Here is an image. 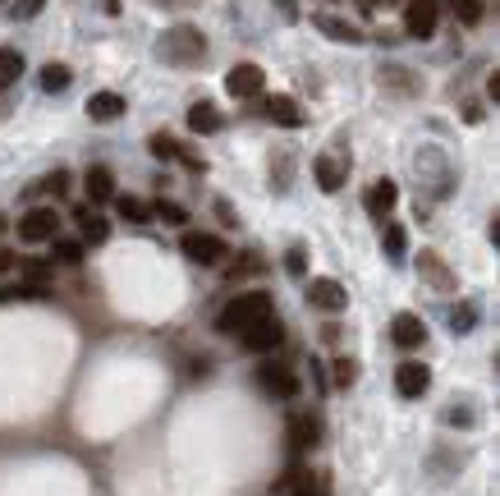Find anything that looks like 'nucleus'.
Instances as JSON below:
<instances>
[{"label": "nucleus", "mask_w": 500, "mask_h": 496, "mask_svg": "<svg viewBox=\"0 0 500 496\" xmlns=\"http://www.w3.org/2000/svg\"><path fill=\"white\" fill-rule=\"evenodd\" d=\"M266 318H276L272 294L248 290V294H235V299H229L225 309L216 313V331H220V335H244V331H253V326L266 322Z\"/></svg>", "instance_id": "1"}, {"label": "nucleus", "mask_w": 500, "mask_h": 496, "mask_svg": "<svg viewBox=\"0 0 500 496\" xmlns=\"http://www.w3.org/2000/svg\"><path fill=\"white\" fill-rule=\"evenodd\" d=\"M179 253H184L188 262H198V266H220V262L229 257L225 239H220V235H207V231H184Z\"/></svg>", "instance_id": "2"}, {"label": "nucleus", "mask_w": 500, "mask_h": 496, "mask_svg": "<svg viewBox=\"0 0 500 496\" xmlns=\"http://www.w3.org/2000/svg\"><path fill=\"white\" fill-rule=\"evenodd\" d=\"M203 51H207V42H203L198 28H175V32H166V42H161V56L170 65H194V60H203Z\"/></svg>", "instance_id": "3"}, {"label": "nucleus", "mask_w": 500, "mask_h": 496, "mask_svg": "<svg viewBox=\"0 0 500 496\" xmlns=\"http://www.w3.org/2000/svg\"><path fill=\"white\" fill-rule=\"evenodd\" d=\"M56 235H60L56 207H32V212L19 216V239H23V244H51Z\"/></svg>", "instance_id": "4"}, {"label": "nucleus", "mask_w": 500, "mask_h": 496, "mask_svg": "<svg viewBox=\"0 0 500 496\" xmlns=\"http://www.w3.org/2000/svg\"><path fill=\"white\" fill-rule=\"evenodd\" d=\"M436 19H441V0H409L404 10V32L418 37V42H427L436 32Z\"/></svg>", "instance_id": "5"}, {"label": "nucleus", "mask_w": 500, "mask_h": 496, "mask_svg": "<svg viewBox=\"0 0 500 496\" xmlns=\"http://www.w3.org/2000/svg\"><path fill=\"white\" fill-rule=\"evenodd\" d=\"M307 303L322 309V313H344L349 309V290L331 276H317V281H307Z\"/></svg>", "instance_id": "6"}, {"label": "nucleus", "mask_w": 500, "mask_h": 496, "mask_svg": "<svg viewBox=\"0 0 500 496\" xmlns=\"http://www.w3.org/2000/svg\"><path fill=\"white\" fill-rule=\"evenodd\" d=\"M262 83H266V74H262L257 65H235V69L225 74V92L239 97V101H244V97H257Z\"/></svg>", "instance_id": "7"}, {"label": "nucleus", "mask_w": 500, "mask_h": 496, "mask_svg": "<svg viewBox=\"0 0 500 496\" xmlns=\"http://www.w3.org/2000/svg\"><path fill=\"white\" fill-rule=\"evenodd\" d=\"M427 387H432V372L422 368V363H400L395 368V391L404 396V400H418V396H427Z\"/></svg>", "instance_id": "8"}, {"label": "nucleus", "mask_w": 500, "mask_h": 496, "mask_svg": "<svg viewBox=\"0 0 500 496\" xmlns=\"http://www.w3.org/2000/svg\"><path fill=\"white\" fill-rule=\"evenodd\" d=\"M239 340H244V350H253V354H266V350H280L285 326H280L276 318H266V322H257L253 331H244Z\"/></svg>", "instance_id": "9"}, {"label": "nucleus", "mask_w": 500, "mask_h": 496, "mask_svg": "<svg viewBox=\"0 0 500 496\" xmlns=\"http://www.w3.org/2000/svg\"><path fill=\"white\" fill-rule=\"evenodd\" d=\"M395 203H400V188H395L391 179H376L367 194H363V207H367V216H376V221H386Z\"/></svg>", "instance_id": "10"}, {"label": "nucleus", "mask_w": 500, "mask_h": 496, "mask_svg": "<svg viewBox=\"0 0 500 496\" xmlns=\"http://www.w3.org/2000/svg\"><path fill=\"white\" fill-rule=\"evenodd\" d=\"M257 381L266 391H276V396H285V400H294L298 396V377L289 372V368H276V363H262L257 368Z\"/></svg>", "instance_id": "11"}, {"label": "nucleus", "mask_w": 500, "mask_h": 496, "mask_svg": "<svg viewBox=\"0 0 500 496\" xmlns=\"http://www.w3.org/2000/svg\"><path fill=\"white\" fill-rule=\"evenodd\" d=\"M313 28H317V32H326L331 42H349V47H358V42H363V32H358L349 19H335V14H313Z\"/></svg>", "instance_id": "12"}, {"label": "nucleus", "mask_w": 500, "mask_h": 496, "mask_svg": "<svg viewBox=\"0 0 500 496\" xmlns=\"http://www.w3.org/2000/svg\"><path fill=\"white\" fill-rule=\"evenodd\" d=\"M88 116H92L97 125L120 120V116H125V97H120V92H92V97H88Z\"/></svg>", "instance_id": "13"}, {"label": "nucleus", "mask_w": 500, "mask_h": 496, "mask_svg": "<svg viewBox=\"0 0 500 496\" xmlns=\"http://www.w3.org/2000/svg\"><path fill=\"white\" fill-rule=\"evenodd\" d=\"M73 221H79V235H83V244H106V239H110V221H106L101 212L79 207V212H73Z\"/></svg>", "instance_id": "14"}, {"label": "nucleus", "mask_w": 500, "mask_h": 496, "mask_svg": "<svg viewBox=\"0 0 500 496\" xmlns=\"http://www.w3.org/2000/svg\"><path fill=\"white\" fill-rule=\"evenodd\" d=\"M391 331H395V345H404V350H418L422 340H427V326H422V318H413V313H395Z\"/></svg>", "instance_id": "15"}, {"label": "nucleus", "mask_w": 500, "mask_h": 496, "mask_svg": "<svg viewBox=\"0 0 500 496\" xmlns=\"http://www.w3.org/2000/svg\"><path fill=\"white\" fill-rule=\"evenodd\" d=\"M262 110H266V120H276V125H285V129H298V125H303V110H298L294 97H266Z\"/></svg>", "instance_id": "16"}, {"label": "nucleus", "mask_w": 500, "mask_h": 496, "mask_svg": "<svg viewBox=\"0 0 500 496\" xmlns=\"http://www.w3.org/2000/svg\"><path fill=\"white\" fill-rule=\"evenodd\" d=\"M83 188H88L92 207H97V203H110V198H115V175H110L106 166H88V175H83Z\"/></svg>", "instance_id": "17"}, {"label": "nucleus", "mask_w": 500, "mask_h": 496, "mask_svg": "<svg viewBox=\"0 0 500 496\" xmlns=\"http://www.w3.org/2000/svg\"><path fill=\"white\" fill-rule=\"evenodd\" d=\"M110 203H115V212H120V221H129V225H147L151 221V203H142L134 194H115Z\"/></svg>", "instance_id": "18"}, {"label": "nucleus", "mask_w": 500, "mask_h": 496, "mask_svg": "<svg viewBox=\"0 0 500 496\" xmlns=\"http://www.w3.org/2000/svg\"><path fill=\"white\" fill-rule=\"evenodd\" d=\"M188 129H194V134H216L220 129V110L211 101H194V106H188Z\"/></svg>", "instance_id": "19"}, {"label": "nucleus", "mask_w": 500, "mask_h": 496, "mask_svg": "<svg viewBox=\"0 0 500 496\" xmlns=\"http://www.w3.org/2000/svg\"><path fill=\"white\" fill-rule=\"evenodd\" d=\"M313 170H317L322 194H340V188H344V166H340L335 157H317V161H313Z\"/></svg>", "instance_id": "20"}, {"label": "nucleus", "mask_w": 500, "mask_h": 496, "mask_svg": "<svg viewBox=\"0 0 500 496\" xmlns=\"http://www.w3.org/2000/svg\"><path fill=\"white\" fill-rule=\"evenodd\" d=\"M289 446H294V450H307V446H317V418H307V413H294V418H289Z\"/></svg>", "instance_id": "21"}, {"label": "nucleus", "mask_w": 500, "mask_h": 496, "mask_svg": "<svg viewBox=\"0 0 500 496\" xmlns=\"http://www.w3.org/2000/svg\"><path fill=\"white\" fill-rule=\"evenodd\" d=\"M0 299H10V303H14V299H51V285H47V281H28V276H23L19 285H5V290H0Z\"/></svg>", "instance_id": "22"}, {"label": "nucleus", "mask_w": 500, "mask_h": 496, "mask_svg": "<svg viewBox=\"0 0 500 496\" xmlns=\"http://www.w3.org/2000/svg\"><path fill=\"white\" fill-rule=\"evenodd\" d=\"M23 74V56L14 47H0V88H14Z\"/></svg>", "instance_id": "23"}, {"label": "nucleus", "mask_w": 500, "mask_h": 496, "mask_svg": "<svg viewBox=\"0 0 500 496\" xmlns=\"http://www.w3.org/2000/svg\"><path fill=\"white\" fill-rule=\"evenodd\" d=\"M51 257L60 262V266H79L83 262V239H51Z\"/></svg>", "instance_id": "24"}, {"label": "nucleus", "mask_w": 500, "mask_h": 496, "mask_svg": "<svg viewBox=\"0 0 500 496\" xmlns=\"http://www.w3.org/2000/svg\"><path fill=\"white\" fill-rule=\"evenodd\" d=\"M69 83H73V74H69V65H56V60H51V65L42 69V88H47V92H65Z\"/></svg>", "instance_id": "25"}, {"label": "nucleus", "mask_w": 500, "mask_h": 496, "mask_svg": "<svg viewBox=\"0 0 500 496\" xmlns=\"http://www.w3.org/2000/svg\"><path fill=\"white\" fill-rule=\"evenodd\" d=\"M151 221H166V225H184V221H188V212H184L179 203H170V198H157V203H151Z\"/></svg>", "instance_id": "26"}, {"label": "nucleus", "mask_w": 500, "mask_h": 496, "mask_svg": "<svg viewBox=\"0 0 500 496\" xmlns=\"http://www.w3.org/2000/svg\"><path fill=\"white\" fill-rule=\"evenodd\" d=\"M404 244H409V239H404V225L391 221V225H386V235H381V248H386V257L400 262V257H404Z\"/></svg>", "instance_id": "27"}, {"label": "nucleus", "mask_w": 500, "mask_h": 496, "mask_svg": "<svg viewBox=\"0 0 500 496\" xmlns=\"http://www.w3.org/2000/svg\"><path fill=\"white\" fill-rule=\"evenodd\" d=\"M147 147H151V157H157V161H175V157H179V143H175L170 134H151Z\"/></svg>", "instance_id": "28"}, {"label": "nucleus", "mask_w": 500, "mask_h": 496, "mask_svg": "<svg viewBox=\"0 0 500 496\" xmlns=\"http://www.w3.org/2000/svg\"><path fill=\"white\" fill-rule=\"evenodd\" d=\"M322 474H313V469H298L294 474V496H326V487L317 483Z\"/></svg>", "instance_id": "29"}, {"label": "nucleus", "mask_w": 500, "mask_h": 496, "mask_svg": "<svg viewBox=\"0 0 500 496\" xmlns=\"http://www.w3.org/2000/svg\"><path fill=\"white\" fill-rule=\"evenodd\" d=\"M331 368H335V387H354V381H358V363L354 359H335Z\"/></svg>", "instance_id": "30"}, {"label": "nucleus", "mask_w": 500, "mask_h": 496, "mask_svg": "<svg viewBox=\"0 0 500 496\" xmlns=\"http://www.w3.org/2000/svg\"><path fill=\"white\" fill-rule=\"evenodd\" d=\"M450 5H454V14L464 19V23H478L482 19V0H450Z\"/></svg>", "instance_id": "31"}, {"label": "nucleus", "mask_w": 500, "mask_h": 496, "mask_svg": "<svg viewBox=\"0 0 500 496\" xmlns=\"http://www.w3.org/2000/svg\"><path fill=\"white\" fill-rule=\"evenodd\" d=\"M37 188H47V194H56V198H65L69 194V170H56V175H47Z\"/></svg>", "instance_id": "32"}, {"label": "nucleus", "mask_w": 500, "mask_h": 496, "mask_svg": "<svg viewBox=\"0 0 500 496\" xmlns=\"http://www.w3.org/2000/svg\"><path fill=\"white\" fill-rule=\"evenodd\" d=\"M42 5H47V0H23V5L14 10V19H32V14H42Z\"/></svg>", "instance_id": "33"}, {"label": "nucleus", "mask_w": 500, "mask_h": 496, "mask_svg": "<svg viewBox=\"0 0 500 496\" xmlns=\"http://www.w3.org/2000/svg\"><path fill=\"white\" fill-rule=\"evenodd\" d=\"M285 266H289V276H303V248H289Z\"/></svg>", "instance_id": "34"}, {"label": "nucleus", "mask_w": 500, "mask_h": 496, "mask_svg": "<svg viewBox=\"0 0 500 496\" xmlns=\"http://www.w3.org/2000/svg\"><path fill=\"white\" fill-rule=\"evenodd\" d=\"M487 97L500 106V74H491V79H487Z\"/></svg>", "instance_id": "35"}, {"label": "nucleus", "mask_w": 500, "mask_h": 496, "mask_svg": "<svg viewBox=\"0 0 500 496\" xmlns=\"http://www.w3.org/2000/svg\"><path fill=\"white\" fill-rule=\"evenodd\" d=\"M10 266H14V257H10V253H0V276H5Z\"/></svg>", "instance_id": "36"}, {"label": "nucleus", "mask_w": 500, "mask_h": 496, "mask_svg": "<svg viewBox=\"0 0 500 496\" xmlns=\"http://www.w3.org/2000/svg\"><path fill=\"white\" fill-rule=\"evenodd\" d=\"M363 5H367V10H376V5H381V0H363Z\"/></svg>", "instance_id": "37"}]
</instances>
